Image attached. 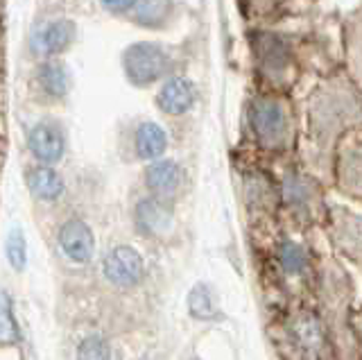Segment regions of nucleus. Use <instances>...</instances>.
<instances>
[{"label":"nucleus","instance_id":"obj_4","mask_svg":"<svg viewBox=\"0 0 362 360\" xmlns=\"http://www.w3.org/2000/svg\"><path fill=\"white\" fill-rule=\"evenodd\" d=\"M252 127L265 145H274L286 134V114L283 107L269 98H260L252 107Z\"/></svg>","mask_w":362,"mask_h":360},{"label":"nucleus","instance_id":"obj_6","mask_svg":"<svg viewBox=\"0 0 362 360\" xmlns=\"http://www.w3.org/2000/svg\"><path fill=\"white\" fill-rule=\"evenodd\" d=\"M28 148L43 163H57L66 152L64 132L54 122H39L28 134Z\"/></svg>","mask_w":362,"mask_h":360},{"label":"nucleus","instance_id":"obj_17","mask_svg":"<svg viewBox=\"0 0 362 360\" xmlns=\"http://www.w3.org/2000/svg\"><path fill=\"white\" fill-rule=\"evenodd\" d=\"M279 258H281V265L286 272L290 274H299L303 272V267H305V252L301 250V247L297 243H283L279 247Z\"/></svg>","mask_w":362,"mask_h":360},{"label":"nucleus","instance_id":"obj_8","mask_svg":"<svg viewBox=\"0 0 362 360\" xmlns=\"http://www.w3.org/2000/svg\"><path fill=\"white\" fill-rule=\"evenodd\" d=\"M136 218H139L141 229H145L147 233H165L173 224V209H170L165 202L147 197L141 199L139 207H136Z\"/></svg>","mask_w":362,"mask_h":360},{"label":"nucleus","instance_id":"obj_3","mask_svg":"<svg viewBox=\"0 0 362 360\" xmlns=\"http://www.w3.org/2000/svg\"><path fill=\"white\" fill-rule=\"evenodd\" d=\"M75 39V25L71 21H50L43 23L41 28L34 30V35L30 37V48L39 57H52V54L64 52L71 41Z\"/></svg>","mask_w":362,"mask_h":360},{"label":"nucleus","instance_id":"obj_15","mask_svg":"<svg viewBox=\"0 0 362 360\" xmlns=\"http://www.w3.org/2000/svg\"><path fill=\"white\" fill-rule=\"evenodd\" d=\"M260 59L267 73H283L288 64V50L279 37H263L260 41Z\"/></svg>","mask_w":362,"mask_h":360},{"label":"nucleus","instance_id":"obj_10","mask_svg":"<svg viewBox=\"0 0 362 360\" xmlns=\"http://www.w3.org/2000/svg\"><path fill=\"white\" fill-rule=\"evenodd\" d=\"M134 145H136V152H139L141 159H158L168 148V137H165L163 127H158L156 122L147 120L136 127Z\"/></svg>","mask_w":362,"mask_h":360},{"label":"nucleus","instance_id":"obj_21","mask_svg":"<svg viewBox=\"0 0 362 360\" xmlns=\"http://www.w3.org/2000/svg\"><path fill=\"white\" fill-rule=\"evenodd\" d=\"M139 0H100V5L111 14H127L132 9H136Z\"/></svg>","mask_w":362,"mask_h":360},{"label":"nucleus","instance_id":"obj_7","mask_svg":"<svg viewBox=\"0 0 362 360\" xmlns=\"http://www.w3.org/2000/svg\"><path fill=\"white\" fill-rule=\"evenodd\" d=\"M192 103H195V84H192L188 77H181V75L170 77L156 95V105L170 116L186 114L192 107Z\"/></svg>","mask_w":362,"mask_h":360},{"label":"nucleus","instance_id":"obj_22","mask_svg":"<svg viewBox=\"0 0 362 360\" xmlns=\"http://www.w3.org/2000/svg\"><path fill=\"white\" fill-rule=\"evenodd\" d=\"M190 360H199V358H197V356H195V358H190Z\"/></svg>","mask_w":362,"mask_h":360},{"label":"nucleus","instance_id":"obj_13","mask_svg":"<svg viewBox=\"0 0 362 360\" xmlns=\"http://www.w3.org/2000/svg\"><path fill=\"white\" fill-rule=\"evenodd\" d=\"M37 84L48 98H64L68 91V73L59 62H45L37 71Z\"/></svg>","mask_w":362,"mask_h":360},{"label":"nucleus","instance_id":"obj_2","mask_svg":"<svg viewBox=\"0 0 362 360\" xmlns=\"http://www.w3.org/2000/svg\"><path fill=\"white\" fill-rule=\"evenodd\" d=\"M145 274V263L141 254L129 245H120L105 261V277L118 288H132L136 286Z\"/></svg>","mask_w":362,"mask_h":360},{"label":"nucleus","instance_id":"obj_9","mask_svg":"<svg viewBox=\"0 0 362 360\" xmlns=\"http://www.w3.org/2000/svg\"><path fill=\"white\" fill-rule=\"evenodd\" d=\"M28 186L34 195L45 202L59 199L64 193V179L50 166H37L28 173Z\"/></svg>","mask_w":362,"mask_h":360},{"label":"nucleus","instance_id":"obj_14","mask_svg":"<svg viewBox=\"0 0 362 360\" xmlns=\"http://www.w3.org/2000/svg\"><path fill=\"white\" fill-rule=\"evenodd\" d=\"M188 310H190L192 318H197V320H213L215 318L218 306H215L213 290L206 284L192 286L190 295H188Z\"/></svg>","mask_w":362,"mask_h":360},{"label":"nucleus","instance_id":"obj_5","mask_svg":"<svg viewBox=\"0 0 362 360\" xmlns=\"http://www.w3.org/2000/svg\"><path fill=\"white\" fill-rule=\"evenodd\" d=\"M62 252L71 258L75 263H88L90 258L95 254V238H93V231L84 222V220H68L62 224L59 236Z\"/></svg>","mask_w":362,"mask_h":360},{"label":"nucleus","instance_id":"obj_16","mask_svg":"<svg viewBox=\"0 0 362 360\" xmlns=\"http://www.w3.org/2000/svg\"><path fill=\"white\" fill-rule=\"evenodd\" d=\"M170 12V0H139L136 3V21L143 25H158Z\"/></svg>","mask_w":362,"mask_h":360},{"label":"nucleus","instance_id":"obj_12","mask_svg":"<svg viewBox=\"0 0 362 360\" xmlns=\"http://www.w3.org/2000/svg\"><path fill=\"white\" fill-rule=\"evenodd\" d=\"M292 333L297 337V344L303 349L308 356H320L326 347L324 340V331L320 322H317L313 315H301L292 322Z\"/></svg>","mask_w":362,"mask_h":360},{"label":"nucleus","instance_id":"obj_11","mask_svg":"<svg viewBox=\"0 0 362 360\" xmlns=\"http://www.w3.org/2000/svg\"><path fill=\"white\" fill-rule=\"evenodd\" d=\"M145 182L158 195L173 193V190H177L181 184V168L170 159L154 161L145 170Z\"/></svg>","mask_w":362,"mask_h":360},{"label":"nucleus","instance_id":"obj_18","mask_svg":"<svg viewBox=\"0 0 362 360\" xmlns=\"http://www.w3.org/2000/svg\"><path fill=\"white\" fill-rule=\"evenodd\" d=\"M7 258L14 269H25L28 265V243L21 229H14L7 238Z\"/></svg>","mask_w":362,"mask_h":360},{"label":"nucleus","instance_id":"obj_19","mask_svg":"<svg viewBox=\"0 0 362 360\" xmlns=\"http://www.w3.org/2000/svg\"><path fill=\"white\" fill-rule=\"evenodd\" d=\"M77 360H109V344L105 337L88 335L77 347Z\"/></svg>","mask_w":362,"mask_h":360},{"label":"nucleus","instance_id":"obj_1","mask_svg":"<svg viewBox=\"0 0 362 360\" xmlns=\"http://www.w3.org/2000/svg\"><path fill=\"white\" fill-rule=\"evenodd\" d=\"M170 66H173V59L165 52V48H161L158 43H134L122 54V69L127 80L136 86H147L156 82L158 77H163Z\"/></svg>","mask_w":362,"mask_h":360},{"label":"nucleus","instance_id":"obj_20","mask_svg":"<svg viewBox=\"0 0 362 360\" xmlns=\"http://www.w3.org/2000/svg\"><path fill=\"white\" fill-rule=\"evenodd\" d=\"M0 320H3V342H16L18 340V324L11 315V301L9 295L3 292V313H0Z\"/></svg>","mask_w":362,"mask_h":360}]
</instances>
